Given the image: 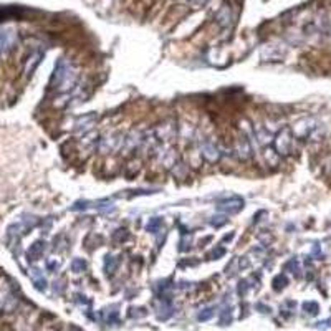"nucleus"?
<instances>
[{"label":"nucleus","instance_id":"7ed1b4c3","mask_svg":"<svg viewBox=\"0 0 331 331\" xmlns=\"http://www.w3.org/2000/svg\"><path fill=\"white\" fill-rule=\"evenodd\" d=\"M124 142V136L121 133H110L106 136H103L98 141V147L103 154H110V152H116L121 151Z\"/></svg>","mask_w":331,"mask_h":331},{"label":"nucleus","instance_id":"4be33fe9","mask_svg":"<svg viewBox=\"0 0 331 331\" xmlns=\"http://www.w3.org/2000/svg\"><path fill=\"white\" fill-rule=\"evenodd\" d=\"M159 227H161V220L156 219V220H151V224L147 225V230H154V232H158Z\"/></svg>","mask_w":331,"mask_h":331},{"label":"nucleus","instance_id":"412c9836","mask_svg":"<svg viewBox=\"0 0 331 331\" xmlns=\"http://www.w3.org/2000/svg\"><path fill=\"white\" fill-rule=\"evenodd\" d=\"M85 268H86L85 260H81V259H75V262H73V270H75L76 273H81Z\"/></svg>","mask_w":331,"mask_h":331},{"label":"nucleus","instance_id":"6e6552de","mask_svg":"<svg viewBox=\"0 0 331 331\" xmlns=\"http://www.w3.org/2000/svg\"><path fill=\"white\" fill-rule=\"evenodd\" d=\"M235 152L237 156L243 161L252 158V146H250V134L242 133L237 139V144H235Z\"/></svg>","mask_w":331,"mask_h":331},{"label":"nucleus","instance_id":"f3484780","mask_svg":"<svg viewBox=\"0 0 331 331\" xmlns=\"http://www.w3.org/2000/svg\"><path fill=\"white\" fill-rule=\"evenodd\" d=\"M303 311H307L308 315H318L320 307H318V303H315V302H307L303 305Z\"/></svg>","mask_w":331,"mask_h":331},{"label":"nucleus","instance_id":"5701e85b","mask_svg":"<svg viewBox=\"0 0 331 331\" xmlns=\"http://www.w3.org/2000/svg\"><path fill=\"white\" fill-rule=\"evenodd\" d=\"M224 254H225V250H224V248H215V250L212 252V254L209 255V257H211V259H215V257H219V255H224Z\"/></svg>","mask_w":331,"mask_h":331},{"label":"nucleus","instance_id":"f257e3e1","mask_svg":"<svg viewBox=\"0 0 331 331\" xmlns=\"http://www.w3.org/2000/svg\"><path fill=\"white\" fill-rule=\"evenodd\" d=\"M323 126H320L315 118H302L291 128L293 136L300 139H313V141H320L323 136Z\"/></svg>","mask_w":331,"mask_h":331},{"label":"nucleus","instance_id":"423d86ee","mask_svg":"<svg viewBox=\"0 0 331 331\" xmlns=\"http://www.w3.org/2000/svg\"><path fill=\"white\" fill-rule=\"evenodd\" d=\"M142 142H144V133H141L139 129H134L128 134V136H124V142H123V147H121V151L124 152H133L139 149V147L142 146Z\"/></svg>","mask_w":331,"mask_h":331},{"label":"nucleus","instance_id":"4468645a","mask_svg":"<svg viewBox=\"0 0 331 331\" xmlns=\"http://www.w3.org/2000/svg\"><path fill=\"white\" fill-rule=\"evenodd\" d=\"M40 58H42V53H40V51H37V53L30 55L28 62H27V65H25V73H27V75H30V73H32L33 70L37 68V65L40 63Z\"/></svg>","mask_w":331,"mask_h":331},{"label":"nucleus","instance_id":"f8f14e48","mask_svg":"<svg viewBox=\"0 0 331 331\" xmlns=\"http://www.w3.org/2000/svg\"><path fill=\"white\" fill-rule=\"evenodd\" d=\"M255 136H257V141H259V144L260 146H263V147H267L270 142L273 141L272 139V133L270 131H267V129L263 128V126H255Z\"/></svg>","mask_w":331,"mask_h":331},{"label":"nucleus","instance_id":"9b49d317","mask_svg":"<svg viewBox=\"0 0 331 331\" xmlns=\"http://www.w3.org/2000/svg\"><path fill=\"white\" fill-rule=\"evenodd\" d=\"M159 158H161V163L164 164V167H167V169H172L174 166L179 163L177 152L174 151V149H166V151H163V152H161Z\"/></svg>","mask_w":331,"mask_h":331},{"label":"nucleus","instance_id":"1a4fd4ad","mask_svg":"<svg viewBox=\"0 0 331 331\" xmlns=\"http://www.w3.org/2000/svg\"><path fill=\"white\" fill-rule=\"evenodd\" d=\"M285 53L286 50L283 45H265L262 51H260V56L265 62H272V60H282Z\"/></svg>","mask_w":331,"mask_h":331},{"label":"nucleus","instance_id":"6ab92c4d","mask_svg":"<svg viewBox=\"0 0 331 331\" xmlns=\"http://www.w3.org/2000/svg\"><path fill=\"white\" fill-rule=\"evenodd\" d=\"M128 237H129L128 232H126L124 229H121V230H118V232H115V235H113V240H115V242H123Z\"/></svg>","mask_w":331,"mask_h":331},{"label":"nucleus","instance_id":"0eeeda50","mask_svg":"<svg viewBox=\"0 0 331 331\" xmlns=\"http://www.w3.org/2000/svg\"><path fill=\"white\" fill-rule=\"evenodd\" d=\"M17 43V33L12 28H2L0 30V55L8 53Z\"/></svg>","mask_w":331,"mask_h":331},{"label":"nucleus","instance_id":"dca6fc26","mask_svg":"<svg viewBox=\"0 0 331 331\" xmlns=\"http://www.w3.org/2000/svg\"><path fill=\"white\" fill-rule=\"evenodd\" d=\"M43 250H45V245H43V242H37V243H33L32 248H30L28 255L30 257H35V259H38V257L43 254Z\"/></svg>","mask_w":331,"mask_h":331},{"label":"nucleus","instance_id":"2eb2a0df","mask_svg":"<svg viewBox=\"0 0 331 331\" xmlns=\"http://www.w3.org/2000/svg\"><path fill=\"white\" fill-rule=\"evenodd\" d=\"M171 172H172L176 177H179V179H182V177H186V176H187V167H186V164L177 163V164L171 169Z\"/></svg>","mask_w":331,"mask_h":331},{"label":"nucleus","instance_id":"20e7f679","mask_svg":"<svg viewBox=\"0 0 331 331\" xmlns=\"http://www.w3.org/2000/svg\"><path fill=\"white\" fill-rule=\"evenodd\" d=\"M152 134L159 142H172L177 136V126L174 121H166V123L152 129Z\"/></svg>","mask_w":331,"mask_h":331},{"label":"nucleus","instance_id":"ddd939ff","mask_svg":"<svg viewBox=\"0 0 331 331\" xmlns=\"http://www.w3.org/2000/svg\"><path fill=\"white\" fill-rule=\"evenodd\" d=\"M263 158H265V161H267L270 166H277L278 163H280V156H278L277 151L273 149V147H270V146H267L263 149Z\"/></svg>","mask_w":331,"mask_h":331},{"label":"nucleus","instance_id":"aec40b11","mask_svg":"<svg viewBox=\"0 0 331 331\" xmlns=\"http://www.w3.org/2000/svg\"><path fill=\"white\" fill-rule=\"evenodd\" d=\"M230 22V10L229 8H224V12L219 14V24L220 25H227Z\"/></svg>","mask_w":331,"mask_h":331},{"label":"nucleus","instance_id":"39448f33","mask_svg":"<svg viewBox=\"0 0 331 331\" xmlns=\"http://www.w3.org/2000/svg\"><path fill=\"white\" fill-rule=\"evenodd\" d=\"M200 154H202V158L209 161V163H217V161L220 159V149L211 139H206V138H202V141H200Z\"/></svg>","mask_w":331,"mask_h":331},{"label":"nucleus","instance_id":"9d476101","mask_svg":"<svg viewBox=\"0 0 331 331\" xmlns=\"http://www.w3.org/2000/svg\"><path fill=\"white\" fill-rule=\"evenodd\" d=\"M243 207V200L240 197H234V199H227V200H222L217 206V211L224 212V214H237L240 212Z\"/></svg>","mask_w":331,"mask_h":331},{"label":"nucleus","instance_id":"f03ea898","mask_svg":"<svg viewBox=\"0 0 331 331\" xmlns=\"http://www.w3.org/2000/svg\"><path fill=\"white\" fill-rule=\"evenodd\" d=\"M273 144H275L278 156H288L293 149V133H291V129L282 128L273 139Z\"/></svg>","mask_w":331,"mask_h":331},{"label":"nucleus","instance_id":"a211bd4d","mask_svg":"<svg viewBox=\"0 0 331 331\" xmlns=\"http://www.w3.org/2000/svg\"><path fill=\"white\" fill-rule=\"evenodd\" d=\"M194 134H195V131H194L192 126H189V124L181 126V136L184 138V139H192Z\"/></svg>","mask_w":331,"mask_h":331}]
</instances>
